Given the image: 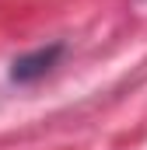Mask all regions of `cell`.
Returning <instances> with one entry per match:
<instances>
[{"label": "cell", "mask_w": 147, "mask_h": 150, "mask_svg": "<svg viewBox=\"0 0 147 150\" xmlns=\"http://www.w3.org/2000/svg\"><path fill=\"white\" fill-rule=\"evenodd\" d=\"M60 56H63V42H53V45H42L35 52H25V56H18L11 63V80L14 84H35L60 63Z\"/></svg>", "instance_id": "1"}]
</instances>
